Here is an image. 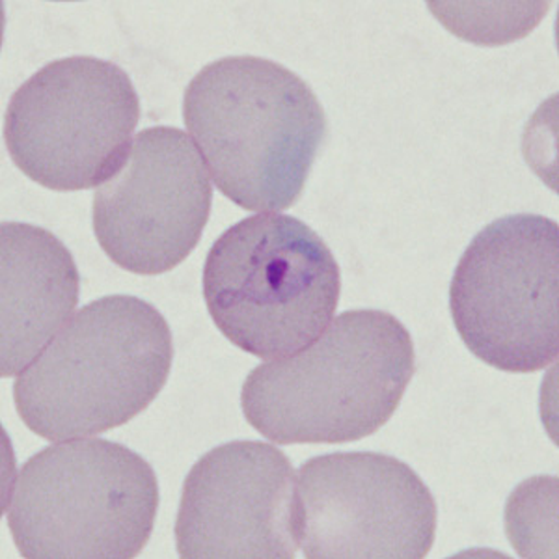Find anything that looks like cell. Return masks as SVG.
<instances>
[{
  "label": "cell",
  "instance_id": "6da1fadb",
  "mask_svg": "<svg viewBox=\"0 0 559 559\" xmlns=\"http://www.w3.org/2000/svg\"><path fill=\"white\" fill-rule=\"evenodd\" d=\"M405 324L381 310H350L299 355L247 377L248 424L276 444H345L379 431L414 376Z\"/></svg>",
  "mask_w": 559,
  "mask_h": 559
},
{
  "label": "cell",
  "instance_id": "7a4b0ae2",
  "mask_svg": "<svg viewBox=\"0 0 559 559\" xmlns=\"http://www.w3.org/2000/svg\"><path fill=\"white\" fill-rule=\"evenodd\" d=\"M183 120L218 191L263 213L299 200L326 133L312 88L258 57L205 66L185 90Z\"/></svg>",
  "mask_w": 559,
  "mask_h": 559
},
{
  "label": "cell",
  "instance_id": "3957f363",
  "mask_svg": "<svg viewBox=\"0 0 559 559\" xmlns=\"http://www.w3.org/2000/svg\"><path fill=\"white\" fill-rule=\"evenodd\" d=\"M173 332L155 306L110 295L84 306L13 386L23 424L41 439L68 440L128 424L165 388Z\"/></svg>",
  "mask_w": 559,
  "mask_h": 559
},
{
  "label": "cell",
  "instance_id": "277c9868",
  "mask_svg": "<svg viewBox=\"0 0 559 559\" xmlns=\"http://www.w3.org/2000/svg\"><path fill=\"white\" fill-rule=\"evenodd\" d=\"M340 292L331 248L295 216H248L216 239L205 260L211 319L258 358H286L313 344L336 312Z\"/></svg>",
  "mask_w": 559,
  "mask_h": 559
},
{
  "label": "cell",
  "instance_id": "5b68a950",
  "mask_svg": "<svg viewBox=\"0 0 559 559\" xmlns=\"http://www.w3.org/2000/svg\"><path fill=\"white\" fill-rule=\"evenodd\" d=\"M157 509L146 459L108 440H73L26 461L8 526L25 558L129 559L146 547Z\"/></svg>",
  "mask_w": 559,
  "mask_h": 559
},
{
  "label": "cell",
  "instance_id": "8992f818",
  "mask_svg": "<svg viewBox=\"0 0 559 559\" xmlns=\"http://www.w3.org/2000/svg\"><path fill=\"white\" fill-rule=\"evenodd\" d=\"M450 312L474 355L509 373H534L559 355V226L509 215L464 250L450 286Z\"/></svg>",
  "mask_w": 559,
  "mask_h": 559
},
{
  "label": "cell",
  "instance_id": "52a82bcc",
  "mask_svg": "<svg viewBox=\"0 0 559 559\" xmlns=\"http://www.w3.org/2000/svg\"><path fill=\"white\" fill-rule=\"evenodd\" d=\"M139 120V94L120 66L68 57L13 94L4 142L26 178L51 191H86L120 168Z\"/></svg>",
  "mask_w": 559,
  "mask_h": 559
},
{
  "label": "cell",
  "instance_id": "ba28073f",
  "mask_svg": "<svg viewBox=\"0 0 559 559\" xmlns=\"http://www.w3.org/2000/svg\"><path fill=\"white\" fill-rule=\"evenodd\" d=\"M299 543L312 559H421L437 534V503L400 459L340 452L297 472Z\"/></svg>",
  "mask_w": 559,
  "mask_h": 559
},
{
  "label": "cell",
  "instance_id": "9c48e42d",
  "mask_svg": "<svg viewBox=\"0 0 559 559\" xmlns=\"http://www.w3.org/2000/svg\"><path fill=\"white\" fill-rule=\"evenodd\" d=\"M213 189L197 146L176 128L136 134L126 159L97 187L92 226L103 252L134 274H163L202 239Z\"/></svg>",
  "mask_w": 559,
  "mask_h": 559
},
{
  "label": "cell",
  "instance_id": "30bf717a",
  "mask_svg": "<svg viewBox=\"0 0 559 559\" xmlns=\"http://www.w3.org/2000/svg\"><path fill=\"white\" fill-rule=\"evenodd\" d=\"M176 545L187 559H289L299 548L297 479L286 453L229 442L185 477Z\"/></svg>",
  "mask_w": 559,
  "mask_h": 559
},
{
  "label": "cell",
  "instance_id": "8fae6325",
  "mask_svg": "<svg viewBox=\"0 0 559 559\" xmlns=\"http://www.w3.org/2000/svg\"><path fill=\"white\" fill-rule=\"evenodd\" d=\"M0 263V373L12 377L28 368L68 323L79 302L81 276L70 250L33 224L2 223Z\"/></svg>",
  "mask_w": 559,
  "mask_h": 559
}]
</instances>
